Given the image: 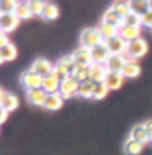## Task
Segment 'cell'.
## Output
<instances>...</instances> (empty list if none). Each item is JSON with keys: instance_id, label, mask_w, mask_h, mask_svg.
<instances>
[{"instance_id": "6da1fadb", "label": "cell", "mask_w": 152, "mask_h": 155, "mask_svg": "<svg viewBox=\"0 0 152 155\" xmlns=\"http://www.w3.org/2000/svg\"><path fill=\"white\" fill-rule=\"evenodd\" d=\"M75 70H77V64L74 62L72 59V54H67V56H62L59 57L57 62L54 64V70H52V75L57 77L59 80H66L69 77H74Z\"/></svg>"}, {"instance_id": "7a4b0ae2", "label": "cell", "mask_w": 152, "mask_h": 155, "mask_svg": "<svg viewBox=\"0 0 152 155\" xmlns=\"http://www.w3.org/2000/svg\"><path fill=\"white\" fill-rule=\"evenodd\" d=\"M103 43H105V39L101 38L98 28H85V30L80 33V46L82 48L93 49Z\"/></svg>"}, {"instance_id": "3957f363", "label": "cell", "mask_w": 152, "mask_h": 155, "mask_svg": "<svg viewBox=\"0 0 152 155\" xmlns=\"http://www.w3.org/2000/svg\"><path fill=\"white\" fill-rule=\"evenodd\" d=\"M147 49H149V46H147V43L142 38H137V39L131 41V43H128V48H126V52L123 54L124 59L129 61V59H134L137 61L139 57L146 56Z\"/></svg>"}, {"instance_id": "277c9868", "label": "cell", "mask_w": 152, "mask_h": 155, "mask_svg": "<svg viewBox=\"0 0 152 155\" xmlns=\"http://www.w3.org/2000/svg\"><path fill=\"white\" fill-rule=\"evenodd\" d=\"M43 78L44 77H41L39 74H36L35 70H31V69L25 70V72L20 75V82H22V85L26 88V91L41 88V87H43Z\"/></svg>"}, {"instance_id": "5b68a950", "label": "cell", "mask_w": 152, "mask_h": 155, "mask_svg": "<svg viewBox=\"0 0 152 155\" xmlns=\"http://www.w3.org/2000/svg\"><path fill=\"white\" fill-rule=\"evenodd\" d=\"M79 88H80V83L75 80L74 77H69V78H66V80L61 82V90H59V93L62 95L64 100H67V98H72V96H77Z\"/></svg>"}, {"instance_id": "8992f818", "label": "cell", "mask_w": 152, "mask_h": 155, "mask_svg": "<svg viewBox=\"0 0 152 155\" xmlns=\"http://www.w3.org/2000/svg\"><path fill=\"white\" fill-rule=\"evenodd\" d=\"M72 59H74V62L79 67L92 65V64H93V59H92V49L82 48V46H80L79 49H75V51L72 52Z\"/></svg>"}, {"instance_id": "52a82bcc", "label": "cell", "mask_w": 152, "mask_h": 155, "mask_svg": "<svg viewBox=\"0 0 152 155\" xmlns=\"http://www.w3.org/2000/svg\"><path fill=\"white\" fill-rule=\"evenodd\" d=\"M20 20L15 13H7V15H0V31L3 33H12L13 30H16Z\"/></svg>"}, {"instance_id": "ba28073f", "label": "cell", "mask_w": 152, "mask_h": 155, "mask_svg": "<svg viewBox=\"0 0 152 155\" xmlns=\"http://www.w3.org/2000/svg\"><path fill=\"white\" fill-rule=\"evenodd\" d=\"M31 70H35V72L39 74L41 77H48V75L52 74L54 64H52V62H49L48 59H44V57H39V59H36L35 62H33Z\"/></svg>"}, {"instance_id": "9c48e42d", "label": "cell", "mask_w": 152, "mask_h": 155, "mask_svg": "<svg viewBox=\"0 0 152 155\" xmlns=\"http://www.w3.org/2000/svg\"><path fill=\"white\" fill-rule=\"evenodd\" d=\"M106 75H108V69L105 64H96V62H93L90 65V80L93 83H103Z\"/></svg>"}, {"instance_id": "30bf717a", "label": "cell", "mask_w": 152, "mask_h": 155, "mask_svg": "<svg viewBox=\"0 0 152 155\" xmlns=\"http://www.w3.org/2000/svg\"><path fill=\"white\" fill-rule=\"evenodd\" d=\"M124 64H126L124 56H120V54H111V56H110V59L105 62L108 72H118V74L123 72Z\"/></svg>"}, {"instance_id": "8fae6325", "label": "cell", "mask_w": 152, "mask_h": 155, "mask_svg": "<svg viewBox=\"0 0 152 155\" xmlns=\"http://www.w3.org/2000/svg\"><path fill=\"white\" fill-rule=\"evenodd\" d=\"M46 98H48V93H46L43 88L26 91V100L29 101V104H33V106H44Z\"/></svg>"}, {"instance_id": "7c38bea8", "label": "cell", "mask_w": 152, "mask_h": 155, "mask_svg": "<svg viewBox=\"0 0 152 155\" xmlns=\"http://www.w3.org/2000/svg\"><path fill=\"white\" fill-rule=\"evenodd\" d=\"M129 139H133L136 142H141L142 145L147 144V142H150L149 140V132H147V129L144 127V124H136L134 127H131Z\"/></svg>"}, {"instance_id": "4fadbf2b", "label": "cell", "mask_w": 152, "mask_h": 155, "mask_svg": "<svg viewBox=\"0 0 152 155\" xmlns=\"http://www.w3.org/2000/svg\"><path fill=\"white\" fill-rule=\"evenodd\" d=\"M105 44L108 46V49L111 54H120V56H123L126 52V48H128V43L120 36H115V38H111V39L105 41Z\"/></svg>"}, {"instance_id": "5bb4252c", "label": "cell", "mask_w": 152, "mask_h": 155, "mask_svg": "<svg viewBox=\"0 0 152 155\" xmlns=\"http://www.w3.org/2000/svg\"><path fill=\"white\" fill-rule=\"evenodd\" d=\"M110 56H111V52H110L108 46L105 43L92 49V59H93V62H96V64H105V62L110 59Z\"/></svg>"}, {"instance_id": "9a60e30c", "label": "cell", "mask_w": 152, "mask_h": 155, "mask_svg": "<svg viewBox=\"0 0 152 155\" xmlns=\"http://www.w3.org/2000/svg\"><path fill=\"white\" fill-rule=\"evenodd\" d=\"M41 88H43L48 95L59 93V90H61V80L51 74V75H48V77L43 78V87H41Z\"/></svg>"}, {"instance_id": "2e32d148", "label": "cell", "mask_w": 152, "mask_h": 155, "mask_svg": "<svg viewBox=\"0 0 152 155\" xmlns=\"http://www.w3.org/2000/svg\"><path fill=\"white\" fill-rule=\"evenodd\" d=\"M139 36H141V26H128V25H124V26L120 28V38H123L126 43L137 39Z\"/></svg>"}, {"instance_id": "e0dca14e", "label": "cell", "mask_w": 152, "mask_h": 155, "mask_svg": "<svg viewBox=\"0 0 152 155\" xmlns=\"http://www.w3.org/2000/svg\"><path fill=\"white\" fill-rule=\"evenodd\" d=\"M96 28H98L100 35H101V38H103L105 41L111 39V38H115V36H120V28L113 26V25H108V23L100 21Z\"/></svg>"}, {"instance_id": "ac0fdd59", "label": "cell", "mask_w": 152, "mask_h": 155, "mask_svg": "<svg viewBox=\"0 0 152 155\" xmlns=\"http://www.w3.org/2000/svg\"><path fill=\"white\" fill-rule=\"evenodd\" d=\"M123 78L124 75L123 74H118V72H108L106 78H105V85L108 87V90H116L123 85Z\"/></svg>"}, {"instance_id": "d6986e66", "label": "cell", "mask_w": 152, "mask_h": 155, "mask_svg": "<svg viewBox=\"0 0 152 155\" xmlns=\"http://www.w3.org/2000/svg\"><path fill=\"white\" fill-rule=\"evenodd\" d=\"M66 100L62 98L61 93H54V95H48V98H46V103H44V108L49 111H56L59 108H62V104H64Z\"/></svg>"}, {"instance_id": "ffe728a7", "label": "cell", "mask_w": 152, "mask_h": 155, "mask_svg": "<svg viewBox=\"0 0 152 155\" xmlns=\"http://www.w3.org/2000/svg\"><path fill=\"white\" fill-rule=\"evenodd\" d=\"M101 21H103V23H108V25H113V26H116V28H121V26L124 25L123 18H121V16L118 15L116 12H113L111 8L103 13V16H101Z\"/></svg>"}, {"instance_id": "44dd1931", "label": "cell", "mask_w": 152, "mask_h": 155, "mask_svg": "<svg viewBox=\"0 0 152 155\" xmlns=\"http://www.w3.org/2000/svg\"><path fill=\"white\" fill-rule=\"evenodd\" d=\"M18 96H16L15 93H10V91H7L5 96H3V100H2V108L5 111H15L16 108H18Z\"/></svg>"}, {"instance_id": "7402d4cb", "label": "cell", "mask_w": 152, "mask_h": 155, "mask_svg": "<svg viewBox=\"0 0 152 155\" xmlns=\"http://www.w3.org/2000/svg\"><path fill=\"white\" fill-rule=\"evenodd\" d=\"M129 8L133 13H136L139 16L146 15L147 12L150 10V2H146V0H136V2H129Z\"/></svg>"}, {"instance_id": "603a6c76", "label": "cell", "mask_w": 152, "mask_h": 155, "mask_svg": "<svg viewBox=\"0 0 152 155\" xmlns=\"http://www.w3.org/2000/svg\"><path fill=\"white\" fill-rule=\"evenodd\" d=\"M121 74H123L124 77L134 78V77H137V75L141 74V67H139V64L134 59H129V61H126L124 69H123V72H121Z\"/></svg>"}, {"instance_id": "cb8c5ba5", "label": "cell", "mask_w": 152, "mask_h": 155, "mask_svg": "<svg viewBox=\"0 0 152 155\" xmlns=\"http://www.w3.org/2000/svg\"><path fill=\"white\" fill-rule=\"evenodd\" d=\"M123 149H124L126 155H139L142 152V149H144V145H142L141 142H136V140H133V139L128 137V140L124 142Z\"/></svg>"}, {"instance_id": "d4e9b609", "label": "cell", "mask_w": 152, "mask_h": 155, "mask_svg": "<svg viewBox=\"0 0 152 155\" xmlns=\"http://www.w3.org/2000/svg\"><path fill=\"white\" fill-rule=\"evenodd\" d=\"M111 8L113 12H116L118 15L121 16V18H126L129 13H131V8H129V2H123V0H116V2H113L111 3Z\"/></svg>"}, {"instance_id": "484cf974", "label": "cell", "mask_w": 152, "mask_h": 155, "mask_svg": "<svg viewBox=\"0 0 152 155\" xmlns=\"http://www.w3.org/2000/svg\"><path fill=\"white\" fill-rule=\"evenodd\" d=\"M95 85H96V83H93L92 80L80 83V88H79V95L77 96H80V98H93Z\"/></svg>"}, {"instance_id": "4316f807", "label": "cell", "mask_w": 152, "mask_h": 155, "mask_svg": "<svg viewBox=\"0 0 152 155\" xmlns=\"http://www.w3.org/2000/svg\"><path fill=\"white\" fill-rule=\"evenodd\" d=\"M15 15L18 16V20H28V18H31V16H35L33 12H31V8H29V5H28V2H18Z\"/></svg>"}, {"instance_id": "83f0119b", "label": "cell", "mask_w": 152, "mask_h": 155, "mask_svg": "<svg viewBox=\"0 0 152 155\" xmlns=\"http://www.w3.org/2000/svg\"><path fill=\"white\" fill-rule=\"evenodd\" d=\"M74 78L79 83L88 82L90 80V65H83V67L77 65V70H75V74H74Z\"/></svg>"}, {"instance_id": "f1b7e54d", "label": "cell", "mask_w": 152, "mask_h": 155, "mask_svg": "<svg viewBox=\"0 0 152 155\" xmlns=\"http://www.w3.org/2000/svg\"><path fill=\"white\" fill-rule=\"evenodd\" d=\"M16 46L15 44H7L5 48H2L0 49V54H2V57H3V61L8 62V61H15L16 59Z\"/></svg>"}, {"instance_id": "f546056e", "label": "cell", "mask_w": 152, "mask_h": 155, "mask_svg": "<svg viewBox=\"0 0 152 155\" xmlns=\"http://www.w3.org/2000/svg\"><path fill=\"white\" fill-rule=\"evenodd\" d=\"M18 2L13 0H0V15H7V13H15Z\"/></svg>"}, {"instance_id": "4dcf8cb0", "label": "cell", "mask_w": 152, "mask_h": 155, "mask_svg": "<svg viewBox=\"0 0 152 155\" xmlns=\"http://www.w3.org/2000/svg\"><path fill=\"white\" fill-rule=\"evenodd\" d=\"M57 16H59V7L54 5V3H46L43 18L44 20H56Z\"/></svg>"}, {"instance_id": "1f68e13d", "label": "cell", "mask_w": 152, "mask_h": 155, "mask_svg": "<svg viewBox=\"0 0 152 155\" xmlns=\"http://www.w3.org/2000/svg\"><path fill=\"white\" fill-rule=\"evenodd\" d=\"M29 8H31L33 15H39L43 16L44 13V7H46V2H41V0H31V2H28Z\"/></svg>"}, {"instance_id": "d6a6232c", "label": "cell", "mask_w": 152, "mask_h": 155, "mask_svg": "<svg viewBox=\"0 0 152 155\" xmlns=\"http://www.w3.org/2000/svg\"><path fill=\"white\" fill-rule=\"evenodd\" d=\"M108 87L105 83H96L95 85V91H93V98L95 100H103L105 96L108 95Z\"/></svg>"}, {"instance_id": "836d02e7", "label": "cell", "mask_w": 152, "mask_h": 155, "mask_svg": "<svg viewBox=\"0 0 152 155\" xmlns=\"http://www.w3.org/2000/svg\"><path fill=\"white\" fill-rule=\"evenodd\" d=\"M123 21H124V25H128V26H141V16L131 12ZM124 25H123V26H124Z\"/></svg>"}, {"instance_id": "e575fe53", "label": "cell", "mask_w": 152, "mask_h": 155, "mask_svg": "<svg viewBox=\"0 0 152 155\" xmlns=\"http://www.w3.org/2000/svg\"><path fill=\"white\" fill-rule=\"evenodd\" d=\"M141 26L152 28V10H149L146 15H142V16H141Z\"/></svg>"}, {"instance_id": "d590c367", "label": "cell", "mask_w": 152, "mask_h": 155, "mask_svg": "<svg viewBox=\"0 0 152 155\" xmlns=\"http://www.w3.org/2000/svg\"><path fill=\"white\" fill-rule=\"evenodd\" d=\"M7 44H10V41H8V35L3 31H0V49L5 48Z\"/></svg>"}, {"instance_id": "8d00e7d4", "label": "cell", "mask_w": 152, "mask_h": 155, "mask_svg": "<svg viewBox=\"0 0 152 155\" xmlns=\"http://www.w3.org/2000/svg\"><path fill=\"white\" fill-rule=\"evenodd\" d=\"M144 124V127L147 129V132H149V140L152 142V119H147L146 123H142Z\"/></svg>"}, {"instance_id": "74e56055", "label": "cell", "mask_w": 152, "mask_h": 155, "mask_svg": "<svg viewBox=\"0 0 152 155\" xmlns=\"http://www.w3.org/2000/svg\"><path fill=\"white\" fill-rule=\"evenodd\" d=\"M7 118H8V111H5L2 108V110H0V124H3L7 121Z\"/></svg>"}, {"instance_id": "f35d334b", "label": "cell", "mask_w": 152, "mask_h": 155, "mask_svg": "<svg viewBox=\"0 0 152 155\" xmlns=\"http://www.w3.org/2000/svg\"><path fill=\"white\" fill-rule=\"evenodd\" d=\"M5 93H7V91L3 90L2 87H0V103H2V100H3V96H5Z\"/></svg>"}, {"instance_id": "ab89813d", "label": "cell", "mask_w": 152, "mask_h": 155, "mask_svg": "<svg viewBox=\"0 0 152 155\" xmlns=\"http://www.w3.org/2000/svg\"><path fill=\"white\" fill-rule=\"evenodd\" d=\"M3 62H5V61H3V57H2V54H0V64H3Z\"/></svg>"}, {"instance_id": "60d3db41", "label": "cell", "mask_w": 152, "mask_h": 155, "mask_svg": "<svg viewBox=\"0 0 152 155\" xmlns=\"http://www.w3.org/2000/svg\"><path fill=\"white\" fill-rule=\"evenodd\" d=\"M150 10H152V2H150Z\"/></svg>"}]
</instances>
